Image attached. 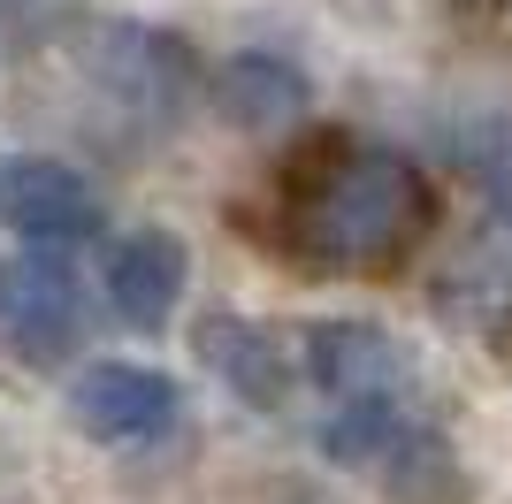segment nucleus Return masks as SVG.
Wrapping results in <instances>:
<instances>
[{"label":"nucleus","mask_w":512,"mask_h":504,"mask_svg":"<svg viewBox=\"0 0 512 504\" xmlns=\"http://www.w3.org/2000/svg\"><path fill=\"white\" fill-rule=\"evenodd\" d=\"M428 214H436V191L406 153L329 130V138H314L283 161L268 230L299 268L390 275L428 237Z\"/></svg>","instance_id":"1"},{"label":"nucleus","mask_w":512,"mask_h":504,"mask_svg":"<svg viewBox=\"0 0 512 504\" xmlns=\"http://www.w3.org/2000/svg\"><path fill=\"white\" fill-rule=\"evenodd\" d=\"M0 336L23 359H62L85 336V283L62 252H16L0 260Z\"/></svg>","instance_id":"2"},{"label":"nucleus","mask_w":512,"mask_h":504,"mask_svg":"<svg viewBox=\"0 0 512 504\" xmlns=\"http://www.w3.org/2000/svg\"><path fill=\"white\" fill-rule=\"evenodd\" d=\"M92 84L107 100H123V115H146V123H169L184 92H192V54L169 31H138V23H107L85 54Z\"/></svg>","instance_id":"3"},{"label":"nucleus","mask_w":512,"mask_h":504,"mask_svg":"<svg viewBox=\"0 0 512 504\" xmlns=\"http://www.w3.org/2000/svg\"><path fill=\"white\" fill-rule=\"evenodd\" d=\"M69 413L100 443H138V436H161L176 420V382L153 375V367H130V359H107V367H85V375H77Z\"/></svg>","instance_id":"4"},{"label":"nucleus","mask_w":512,"mask_h":504,"mask_svg":"<svg viewBox=\"0 0 512 504\" xmlns=\"http://www.w3.org/2000/svg\"><path fill=\"white\" fill-rule=\"evenodd\" d=\"M184 275H192L184 237L176 230H138L107 260V306H115V321H130V329H161V321L176 314V298H184Z\"/></svg>","instance_id":"5"},{"label":"nucleus","mask_w":512,"mask_h":504,"mask_svg":"<svg viewBox=\"0 0 512 504\" xmlns=\"http://www.w3.org/2000/svg\"><path fill=\"white\" fill-rule=\"evenodd\" d=\"M306 367H314V382L337 390V398H390V390L406 382L398 336L367 329V321H314V329H306Z\"/></svg>","instance_id":"6"},{"label":"nucleus","mask_w":512,"mask_h":504,"mask_svg":"<svg viewBox=\"0 0 512 504\" xmlns=\"http://www.w3.org/2000/svg\"><path fill=\"white\" fill-rule=\"evenodd\" d=\"M0 214L31 237H85L100 222V199L62 161H8L0 168Z\"/></svg>","instance_id":"7"},{"label":"nucleus","mask_w":512,"mask_h":504,"mask_svg":"<svg viewBox=\"0 0 512 504\" xmlns=\"http://www.w3.org/2000/svg\"><path fill=\"white\" fill-rule=\"evenodd\" d=\"M306 100L314 92H306V77L283 54H230V62L214 69V115L230 130H260V138L291 130L306 115Z\"/></svg>","instance_id":"8"},{"label":"nucleus","mask_w":512,"mask_h":504,"mask_svg":"<svg viewBox=\"0 0 512 504\" xmlns=\"http://www.w3.org/2000/svg\"><path fill=\"white\" fill-rule=\"evenodd\" d=\"M199 359H207L214 375H230L237 390L260 398V405L283 398V344L268 329H253V321H230V314L199 321Z\"/></svg>","instance_id":"9"},{"label":"nucleus","mask_w":512,"mask_h":504,"mask_svg":"<svg viewBox=\"0 0 512 504\" xmlns=\"http://www.w3.org/2000/svg\"><path fill=\"white\" fill-rule=\"evenodd\" d=\"M306 504H321V497H306Z\"/></svg>","instance_id":"10"}]
</instances>
